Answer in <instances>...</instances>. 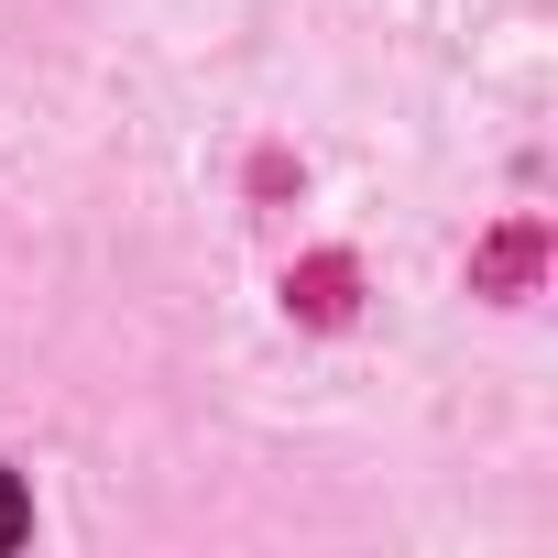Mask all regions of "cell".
<instances>
[{
    "instance_id": "6da1fadb",
    "label": "cell",
    "mask_w": 558,
    "mask_h": 558,
    "mask_svg": "<svg viewBox=\"0 0 558 558\" xmlns=\"http://www.w3.org/2000/svg\"><path fill=\"white\" fill-rule=\"evenodd\" d=\"M351 286H362V274H351L340 252H318V263H296V274H286V307H296L307 329H340V318H351Z\"/></svg>"
},
{
    "instance_id": "7a4b0ae2",
    "label": "cell",
    "mask_w": 558,
    "mask_h": 558,
    "mask_svg": "<svg viewBox=\"0 0 558 558\" xmlns=\"http://www.w3.org/2000/svg\"><path fill=\"white\" fill-rule=\"evenodd\" d=\"M536 252H547V241H536V219H514V230L482 252V286H493V296H504V286H525V274H536Z\"/></svg>"
},
{
    "instance_id": "3957f363",
    "label": "cell",
    "mask_w": 558,
    "mask_h": 558,
    "mask_svg": "<svg viewBox=\"0 0 558 558\" xmlns=\"http://www.w3.org/2000/svg\"><path fill=\"white\" fill-rule=\"evenodd\" d=\"M23 536H34V504H23V482H12V471H0V547H23Z\"/></svg>"
}]
</instances>
